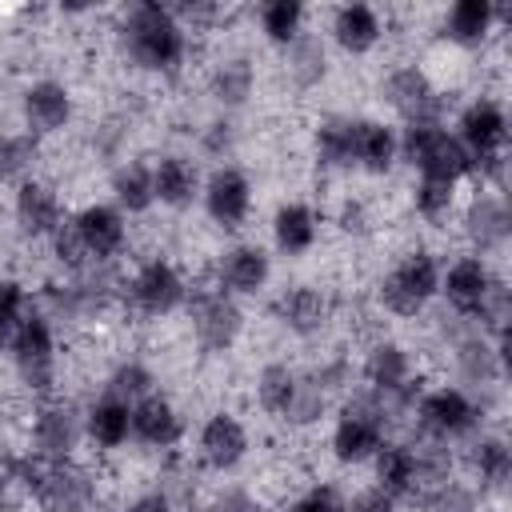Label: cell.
I'll return each instance as SVG.
<instances>
[{"instance_id":"cell-1","label":"cell","mask_w":512,"mask_h":512,"mask_svg":"<svg viewBox=\"0 0 512 512\" xmlns=\"http://www.w3.org/2000/svg\"><path fill=\"white\" fill-rule=\"evenodd\" d=\"M120 40H124L128 60L140 72H176L184 64V52H188L184 20L176 16V8L156 4V0H140L124 12Z\"/></svg>"},{"instance_id":"cell-2","label":"cell","mask_w":512,"mask_h":512,"mask_svg":"<svg viewBox=\"0 0 512 512\" xmlns=\"http://www.w3.org/2000/svg\"><path fill=\"white\" fill-rule=\"evenodd\" d=\"M440 296V260L428 248H412L404 252L376 284V300L388 316L412 320L420 316L432 300Z\"/></svg>"},{"instance_id":"cell-3","label":"cell","mask_w":512,"mask_h":512,"mask_svg":"<svg viewBox=\"0 0 512 512\" xmlns=\"http://www.w3.org/2000/svg\"><path fill=\"white\" fill-rule=\"evenodd\" d=\"M400 160L412 164L420 176L464 184L472 180V156L452 136L448 124H408L400 132Z\"/></svg>"},{"instance_id":"cell-4","label":"cell","mask_w":512,"mask_h":512,"mask_svg":"<svg viewBox=\"0 0 512 512\" xmlns=\"http://www.w3.org/2000/svg\"><path fill=\"white\" fill-rule=\"evenodd\" d=\"M12 356V368L20 376V384L36 396H52L56 392V368H60V356H56V332H52V316L32 308L8 348Z\"/></svg>"},{"instance_id":"cell-5","label":"cell","mask_w":512,"mask_h":512,"mask_svg":"<svg viewBox=\"0 0 512 512\" xmlns=\"http://www.w3.org/2000/svg\"><path fill=\"white\" fill-rule=\"evenodd\" d=\"M124 300L140 316L164 320V316H172V312H180L188 304V280H184V272L168 256H148L124 280Z\"/></svg>"},{"instance_id":"cell-6","label":"cell","mask_w":512,"mask_h":512,"mask_svg":"<svg viewBox=\"0 0 512 512\" xmlns=\"http://www.w3.org/2000/svg\"><path fill=\"white\" fill-rule=\"evenodd\" d=\"M380 100L408 124H444V88L432 80L424 64H396L384 84Z\"/></svg>"},{"instance_id":"cell-7","label":"cell","mask_w":512,"mask_h":512,"mask_svg":"<svg viewBox=\"0 0 512 512\" xmlns=\"http://www.w3.org/2000/svg\"><path fill=\"white\" fill-rule=\"evenodd\" d=\"M188 320H192V336L204 352H228L240 332H244V312L236 304V296H228L216 280L192 288L188 284Z\"/></svg>"},{"instance_id":"cell-8","label":"cell","mask_w":512,"mask_h":512,"mask_svg":"<svg viewBox=\"0 0 512 512\" xmlns=\"http://www.w3.org/2000/svg\"><path fill=\"white\" fill-rule=\"evenodd\" d=\"M388 440V420H384V404L380 400H348L332 424L328 448L340 464H364L380 452V444Z\"/></svg>"},{"instance_id":"cell-9","label":"cell","mask_w":512,"mask_h":512,"mask_svg":"<svg viewBox=\"0 0 512 512\" xmlns=\"http://www.w3.org/2000/svg\"><path fill=\"white\" fill-rule=\"evenodd\" d=\"M412 412H416L420 432L432 436V440H460V436H472V432L480 428V416H484L480 404H476L464 388H456V384H440V388L420 392L416 404H412Z\"/></svg>"},{"instance_id":"cell-10","label":"cell","mask_w":512,"mask_h":512,"mask_svg":"<svg viewBox=\"0 0 512 512\" xmlns=\"http://www.w3.org/2000/svg\"><path fill=\"white\" fill-rule=\"evenodd\" d=\"M496 288H500V280L480 252H464L448 268H440V296L448 300V308L460 320H480V312L488 308Z\"/></svg>"},{"instance_id":"cell-11","label":"cell","mask_w":512,"mask_h":512,"mask_svg":"<svg viewBox=\"0 0 512 512\" xmlns=\"http://www.w3.org/2000/svg\"><path fill=\"white\" fill-rule=\"evenodd\" d=\"M360 372H364L368 388H372L384 404L396 400V404H408V408H412L416 396L424 392L420 380H416V368H412V352H408L404 344H396V340H376V344L368 348Z\"/></svg>"},{"instance_id":"cell-12","label":"cell","mask_w":512,"mask_h":512,"mask_svg":"<svg viewBox=\"0 0 512 512\" xmlns=\"http://www.w3.org/2000/svg\"><path fill=\"white\" fill-rule=\"evenodd\" d=\"M28 436H32V456L48 460V464H60V460H76V448L84 440V416H76L72 404L48 396L36 412H32V424H28Z\"/></svg>"},{"instance_id":"cell-13","label":"cell","mask_w":512,"mask_h":512,"mask_svg":"<svg viewBox=\"0 0 512 512\" xmlns=\"http://www.w3.org/2000/svg\"><path fill=\"white\" fill-rule=\"evenodd\" d=\"M452 136L464 144V152L472 156V164L476 160L504 156V148H508V112H504V104L492 100V96L468 100L460 108V116H456Z\"/></svg>"},{"instance_id":"cell-14","label":"cell","mask_w":512,"mask_h":512,"mask_svg":"<svg viewBox=\"0 0 512 512\" xmlns=\"http://www.w3.org/2000/svg\"><path fill=\"white\" fill-rule=\"evenodd\" d=\"M44 512H92L96 508V476L80 464V460H60L48 464L40 472V484L32 492Z\"/></svg>"},{"instance_id":"cell-15","label":"cell","mask_w":512,"mask_h":512,"mask_svg":"<svg viewBox=\"0 0 512 512\" xmlns=\"http://www.w3.org/2000/svg\"><path fill=\"white\" fill-rule=\"evenodd\" d=\"M200 204H204V212H208V220H212L216 228L236 232V228H244L248 216H252V180H248L240 168L224 164V168H216V172L200 184Z\"/></svg>"},{"instance_id":"cell-16","label":"cell","mask_w":512,"mask_h":512,"mask_svg":"<svg viewBox=\"0 0 512 512\" xmlns=\"http://www.w3.org/2000/svg\"><path fill=\"white\" fill-rule=\"evenodd\" d=\"M76 112V100H72V88L60 84V80H32L24 92H20V116H24V132H32L36 140L44 136H56L68 128Z\"/></svg>"},{"instance_id":"cell-17","label":"cell","mask_w":512,"mask_h":512,"mask_svg":"<svg viewBox=\"0 0 512 512\" xmlns=\"http://www.w3.org/2000/svg\"><path fill=\"white\" fill-rule=\"evenodd\" d=\"M92 264H112L128 244V216L116 204H84L68 216Z\"/></svg>"},{"instance_id":"cell-18","label":"cell","mask_w":512,"mask_h":512,"mask_svg":"<svg viewBox=\"0 0 512 512\" xmlns=\"http://www.w3.org/2000/svg\"><path fill=\"white\" fill-rule=\"evenodd\" d=\"M248 448H252V436H248L244 420L232 416V412H212V416L200 424V432H196V456H200V464L212 468V472H232V468H240L244 456H248Z\"/></svg>"},{"instance_id":"cell-19","label":"cell","mask_w":512,"mask_h":512,"mask_svg":"<svg viewBox=\"0 0 512 512\" xmlns=\"http://www.w3.org/2000/svg\"><path fill=\"white\" fill-rule=\"evenodd\" d=\"M12 216H16V228H20L28 240H52V232L68 220L60 192H56L48 180H36V176L24 180V184H16Z\"/></svg>"},{"instance_id":"cell-20","label":"cell","mask_w":512,"mask_h":512,"mask_svg":"<svg viewBox=\"0 0 512 512\" xmlns=\"http://www.w3.org/2000/svg\"><path fill=\"white\" fill-rule=\"evenodd\" d=\"M372 464H376V488L388 492L392 500H408L428 484V460L416 444L384 440L380 452L372 456Z\"/></svg>"},{"instance_id":"cell-21","label":"cell","mask_w":512,"mask_h":512,"mask_svg":"<svg viewBox=\"0 0 512 512\" xmlns=\"http://www.w3.org/2000/svg\"><path fill=\"white\" fill-rule=\"evenodd\" d=\"M228 296H256L268 288L272 280V256L260 244H232L220 252L216 260V276H212Z\"/></svg>"},{"instance_id":"cell-22","label":"cell","mask_w":512,"mask_h":512,"mask_svg":"<svg viewBox=\"0 0 512 512\" xmlns=\"http://www.w3.org/2000/svg\"><path fill=\"white\" fill-rule=\"evenodd\" d=\"M400 160V132L372 116H352V168L368 176H388Z\"/></svg>"},{"instance_id":"cell-23","label":"cell","mask_w":512,"mask_h":512,"mask_svg":"<svg viewBox=\"0 0 512 512\" xmlns=\"http://www.w3.org/2000/svg\"><path fill=\"white\" fill-rule=\"evenodd\" d=\"M460 224H464L468 240L476 244V252L484 256V252H492V248H500V244L508 240V224H512V216H508V204H504L500 192H492V188H476V192L460 204Z\"/></svg>"},{"instance_id":"cell-24","label":"cell","mask_w":512,"mask_h":512,"mask_svg":"<svg viewBox=\"0 0 512 512\" xmlns=\"http://www.w3.org/2000/svg\"><path fill=\"white\" fill-rule=\"evenodd\" d=\"M132 440L148 444V448H176L184 440V412L164 396L152 392L144 400L132 404Z\"/></svg>"},{"instance_id":"cell-25","label":"cell","mask_w":512,"mask_h":512,"mask_svg":"<svg viewBox=\"0 0 512 512\" xmlns=\"http://www.w3.org/2000/svg\"><path fill=\"white\" fill-rule=\"evenodd\" d=\"M332 40L348 56H368L384 40V16L372 4H340L332 12Z\"/></svg>"},{"instance_id":"cell-26","label":"cell","mask_w":512,"mask_h":512,"mask_svg":"<svg viewBox=\"0 0 512 512\" xmlns=\"http://www.w3.org/2000/svg\"><path fill=\"white\" fill-rule=\"evenodd\" d=\"M328 316H332V304L316 284H292L276 296V320L296 336H316L328 324Z\"/></svg>"},{"instance_id":"cell-27","label":"cell","mask_w":512,"mask_h":512,"mask_svg":"<svg viewBox=\"0 0 512 512\" xmlns=\"http://www.w3.org/2000/svg\"><path fill=\"white\" fill-rule=\"evenodd\" d=\"M320 240V212L308 200H284L272 216V244L284 256H308Z\"/></svg>"},{"instance_id":"cell-28","label":"cell","mask_w":512,"mask_h":512,"mask_svg":"<svg viewBox=\"0 0 512 512\" xmlns=\"http://www.w3.org/2000/svg\"><path fill=\"white\" fill-rule=\"evenodd\" d=\"M200 172L188 156L180 152H168L152 164V192H156V204L164 208H188L196 196H200Z\"/></svg>"},{"instance_id":"cell-29","label":"cell","mask_w":512,"mask_h":512,"mask_svg":"<svg viewBox=\"0 0 512 512\" xmlns=\"http://www.w3.org/2000/svg\"><path fill=\"white\" fill-rule=\"evenodd\" d=\"M84 436L100 448V452H116L132 440V404L116 400V396H100L88 404L84 412Z\"/></svg>"},{"instance_id":"cell-30","label":"cell","mask_w":512,"mask_h":512,"mask_svg":"<svg viewBox=\"0 0 512 512\" xmlns=\"http://www.w3.org/2000/svg\"><path fill=\"white\" fill-rule=\"evenodd\" d=\"M496 20H500V12L492 0H456L444 12V36L456 48H480L492 36Z\"/></svg>"},{"instance_id":"cell-31","label":"cell","mask_w":512,"mask_h":512,"mask_svg":"<svg viewBox=\"0 0 512 512\" xmlns=\"http://www.w3.org/2000/svg\"><path fill=\"white\" fill-rule=\"evenodd\" d=\"M112 204L124 212V216H144L152 204H156V192H152V164L144 160H124L112 168Z\"/></svg>"},{"instance_id":"cell-32","label":"cell","mask_w":512,"mask_h":512,"mask_svg":"<svg viewBox=\"0 0 512 512\" xmlns=\"http://www.w3.org/2000/svg\"><path fill=\"white\" fill-rule=\"evenodd\" d=\"M300 372L284 360H272L256 372V404L264 416H276V420H288L292 404H296V392H300Z\"/></svg>"},{"instance_id":"cell-33","label":"cell","mask_w":512,"mask_h":512,"mask_svg":"<svg viewBox=\"0 0 512 512\" xmlns=\"http://www.w3.org/2000/svg\"><path fill=\"white\" fill-rule=\"evenodd\" d=\"M468 468H472L480 488H504V480L512 476L508 440L504 436H476L468 444Z\"/></svg>"},{"instance_id":"cell-34","label":"cell","mask_w":512,"mask_h":512,"mask_svg":"<svg viewBox=\"0 0 512 512\" xmlns=\"http://www.w3.org/2000/svg\"><path fill=\"white\" fill-rule=\"evenodd\" d=\"M312 148H316V164L320 168H336V172H348L352 168V116H328L316 124V136H312Z\"/></svg>"},{"instance_id":"cell-35","label":"cell","mask_w":512,"mask_h":512,"mask_svg":"<svg viewBox=\"0 0 512 512\" xmlns=\"http://www.w3.org/2000/svg\"><path fill=\"white\" fill-rule=\"evenodd\" d=\"M412 212H416L424 224H444L448 216L460 212V184L420 176V180L412 184Z\"/></svg>"},{"instance_id":"cell-36","label":"cell","mask_w":512,"mask_h":512,"mask_svg":"<svg viewBox=\"0 0 512 512\" xmlns=\"http://www.w3.org/2000/svg\"><path fill=\"white\" fill-rule=\"evenodd\" d=\"M256 16H260L264 40L276 44V48H288V44H296L304 36V16L308 12H304L300 0H264Z\"/></svg>"},{"instance_id":"cell-37","label":"cell","mask_w":512,"mask_h":512,"mask_svg":"<svg viewBox=\"0 0 512 512\" xmlns=\"http://www.w3.org/2000/svg\"><path fill=\"white\" fill-rule=\"evenodd\" d=\"M256 88V68L244 60V56H232V60H220L212 68V96L224 104V108H240Z\"/></svg>"},{"instance_id":"cell-38","label":"cell","mask_w":512,"mask_h":512,"mask_svg":"<svg viewBox=\"0 0 512 512\" xmlns=\"http://www.w3.org/2000/svg\"><path fill=\"white\" fill-rule=\"evenodd\" d=\"M36 160H40V140L32 132H4L0 136V180H12V184L32 180Z\"/></svg>"},{"instance_id":"cell-39","label":"cell","mask_w":512,"mask_h":512,"mask_svg":"<svg viewBox=\"0 0 512 512\" xmlns=\"http://www.w3.org/2000/svg\"><path fill=\"white\" fill-rule=\"evenodd\" d=\"M28 312H32V296H28L24 280L0 276V352L12 348V340H16V332H20Z\"/></svg>"},{"instance_id":"cell-40","label":"cell","mask_w":512,"mask_h":512,"mask_svg":"<svg viewBox=\"0 0 512 512\" xmlns=\"http://www.w3.org/2000/svg\"><path fill=\"white\" fill-rule=\"evenodd\" d=\"M104 392L116 396V400H124V404H136V400H144V396L156 392V376H152L148 364H140V360H124V364L112 368Z\"/></svg>"},{"instance_id":"cell-41","label":"cell","mask_w":512,"mask_h":512,"mask_svg":"<svg viewBox=\"0 0 512 512\" xmlns=\"http://www.w3.org/2000/svg\"><path fill=\"white\" fill-rule=\"evenodd\" d=\"M284 52H288V76H292L300 88H312V84H320V80H324L328 64H324V48H320V40L300 36V40H296V44H288Z\"/></svg>"},{"instance_id":"cell-42","label":"cell","mask_w":512,"mask_h":512,"mask_svg":"<svg viewBox=\"0 0 512 512\" xmlns=\"http://www.w3.org/2000/svg\"><path fill=\"white\" fill-rule=\"evenodd\" d=\"M52 252H56V260H60L68 272H84V268L92 264V256L84 252V244H80L72 220H64V224L52 232Z\"/></svg>"},{"instance_id":"cell-43","label":"cell","mask_w":512,"mask_h":512,"mask_svg":"<svg viewBox=\"0 0 512 512\" xmlns=\"http://www.w3.org/2000/svg\"><path fill=\"white\" fill-rule=\"evenodd\" d=\"M472 508H476L472 488H464V484H456V480H440V484H432L428 512H472Z\"/></svg>"},{"instance_id":"cell-44","label":"cell","mask_w":512,"mask_h":512,"mask_svg":"<svg viewBox=\"0 0 512 512\" xmlns=\"http://www.w3.org/2000/svg\"><path fill=\"white\" fill-rule=\"evenodd\" d=\"M288 512H348V500L332 484H312L288 504Z\"/></svg>"},{"instance_id":"cell-45","label":"cell","mask_w":512,"mask_h":512,"mask_svg":"<svg viewBox=\"0 0 512 512\" xmlns=\"http://www.w3.org/2000/svg\"><path fill=\"white\" fill-rule=\"evenodd\" d=\"M348 512H400V500H392L388 492H380L372 484V488H364V492H356L348 500Z\"/></svg>"},{"instance_id":"cell-46","label":"cell","mask_w":512,"mask_h":512,"mask_svg":"<svg viewBox=\"0 0 512 512\" xmlns=\"http://www.w3.org/2000/svg\"><path fill=\"white\" fill-rule=\"evenodd\" d=\"M340 228L344 232H368V208H364V200H344L340 204Z\"/></svg>"},{"instance_id":"cell-47","label":"cell","mask_w":512,"mask_h":512,"mask_svg":"<svg viewBox=\"0 0 512 512\" xmlns=\"http://www.w3.org/2000/svg\"><path fill=\"white\" fill-rule=\"evenodd\" d=\"M124 512H172V504H168L164 492H144V496H136Z\"/></svg>"},{"instance_id":"cell-48","label":"cell","mask_w":512,"mask_h":512,"mask_svg":"<svg viewBox=\"0 0 512 512\" xmlns=\"http://www.w3.org/2000/svg\"><path fill=\"white\" fill-rule=\"evenodd\" d=\"M4 488H8V468L0 464V508H4Z\"/></svg>"},{"instance_id":"cell-49","label":"cell","mask_w":512,"mask_h":512,"mask_svg":"<svg viewBox=\"0 0 512 512\" xmlns=\"http://www.w3.org/2000/svg\"><path fill=\"white\" fill-rule=\"evenodd\" d=\"M472 512H496V508H484V504H476V508H472Z\"/></svg>"}]
</instances>
